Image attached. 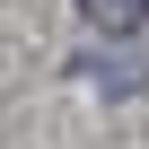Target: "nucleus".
<instances>
[{
	"label": "nucleus",
	"instance_id": "f257e3e1",
	"mask_svg": "<svg viewBox=\"0 0 149 149\" xmlns=\"http://www.w3.org/2000/svg\"><path fill=\"white\" fill-rule=\"evenodd\" d=\"M79 18H88L97 35H140V26H149V0H79Z\"/></svg>",
	"mask_w": 149,
	"mask_h": 149
}]
</instances>
